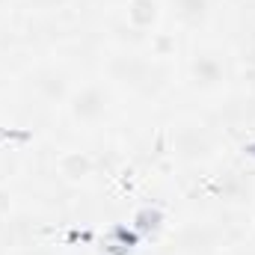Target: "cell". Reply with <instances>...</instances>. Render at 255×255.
I'll list each match as a JSON object with an SVG mask.
<instances>
[{
    "label": "cell",
    "instance_id": "obj_4",
    "mask_svg": "<svg viewBox=\"0 0 255 255\" xmlns=\"http://www.w3.org/2000/svg\"><path fill=\"white\" fill-rule=\"evenodd\" d=\"M172 6H175V15H178V21L181 24H202L205 18H208V0H172Z\"/></svg>",
    "mask_w": 255,
    "mask_h": 255
},
{
    "label": "cell",
    "instance_id": "obj_6",
    "mask_svg": "<svg viewBox=\"0 0 255 255\" xmlns=\"http://www.w3.org/2000/svg\"><path fill=\"white\" fill-rule=\"evenodd\" d=\"M157 6H154V0H130V9H128V18L136 24V27H145V24H151L154 21V12Z\"/></svg>",
    "mask_w": 255,
    "mask_h": 255
},
{
    "label": "cell",
    "instance_id": "obj_2",
    "mask_svg": "<svg viewBox=\"0 0 255 255\" xmlns=\"http://www.w3.org/2000/svg\"><path fill=\"white\" fill-rule=\"evenodd\" d=\"M110 74H113L119 83H125V86L142 89V86H148V80L154 77V65L145 63V60H139V57H133V54H128V57H116V60H113Z\"/></svg>",
    "mask_w": 255,
    "mask_h": 255
},
{
    "label": "cell",
    "instance_id": "obj_3",
    "mask_svg": "<svg viewBox=\"0 0 255 255\" xmlns=\"http://www.w3.org/2000/svg\"><path fill=\"white\" fill-rule=\"evenodd\" d=\"M223 74H226V65H223V60H220L217 54H196V57H193V63H190L193 86H199V89H214V86H220Z\"/></svg>",
    "mask_w": 255,
    "mask_h": 255
},
{
    "label": "cell",
    "instance_id": "obj_1",
    "mask_svg": "<svg viewBox=\"0 0 255 255\" xmlns=\"http://www.w3.org/2000/svg\"><path fill=\"white\" fill-rule=\"evenodd\" d=\"M68 101H71V104H68L71 116H74L77 122H83V125H95V122H101V119L107 116V107H110L107 92H104L101 86H95V83L80 86Z\"/></svg>",
    "mask_w": 255,
    "mask_h": 255
},
{
    "label": "cell",
    "instance_id": "obj_7",
    "mask_svg": "<svg viewBox=\"0 0 255 255\" xmlns=\"http://www.w3.org/2000/svg\"><path fill=\"white\" fill-rule=\"evenodd\" d=\"M30 3H36L39 9H57V6H63L65 0H30Z\"/></svg>",
    "mask_w": 255,
    "mask_h": 255
},
{
    "label": "cell",
    "instance_id": "obj_5",
    "mask_svg": "<svg viewBox=\"0 0 255 255\" xmlns=\"http://www.w3.org/2000/svg\"><path fill=\"white\" fill-rule=\"evenodd\" d=\"M36 89H39L48 101L63 98L65 89H68V86H65V74L54 71V68H51V71H42V74H39V80H36Z\"/></svg>",
    "mask_w": 255,
    "mask_h": 255
},
{
    "label": "cell",
    "instance_id": "obj_8",
    "mask_svg": "<svg viewBox=\"0 0 255 255\" xmlns=\"http://www.w3.org/2000/svg\"><path fill=\"white\" fill-rule=\"evenodd\" d=\"M3 3H6V0H0V9H3Z\"/></svg>",
    "mask_w": 255,
    "mask_h": 255
}]
</instances>
